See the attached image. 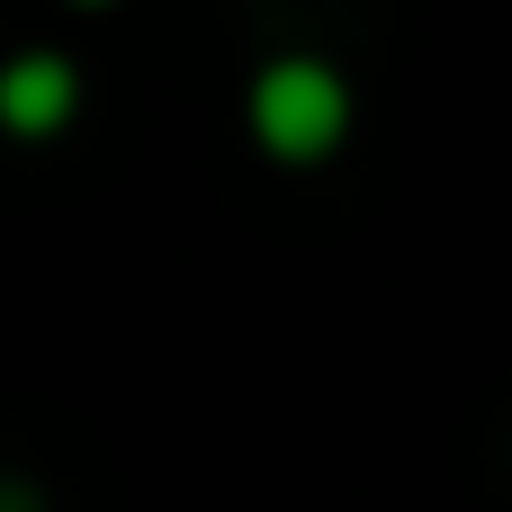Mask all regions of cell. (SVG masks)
<instances>
[{"label":"cell","mask_w":512,"mask_h":512,"mask_svg":"<svg viewBox=\"0 0 512 512\" xmlns=\"http://www.w3.org/2000/svg\"><path fill=\"white\" fill-rule=\"evenodd\" d=\"M81 9H108V0H81Z\"/></svg>","instance_id":"4"},{"label":"cell","mask_w":512,"mask_h":512,"mask_svg":"<svg viewBox=\"0 0 512 512\" xmlns=\"http://www.w3.org/2000/svg\"><path fill=\"white\" fill-rule=\"evenodd\" d=\"M243 117H252V144H261L270 162L315 171V162H333V153L351 144L360 99H351L342 63H324V54H270V63L252 72V90H243Z\"/></svg>","instance_id":"1"},{"label":"cell","mask_w":512,"mask_h":512,"mask_svg":"<svg viewBox=\"0 0 512 512\" xmlns=\"http://www.w3.org/2000/svg\"><path fill=\"white\" fill-rule=\"evenodd\" d=\"M0 512H45V495H36L27 477H0Z\"/></svg>","instance_id":"3"},{"label":"cell","mask_w":512,"mask_h":512,"mask_svg":"<svg viewBox=\"0 0 512 512\" xmlns=\"http://www.w3.org/2000/svg\"><path fill=\"white\" fill-rule=\"evenodd\" d=\"M72 117H81V72H72V54L18 45V54L0 63V135L45 144V135H63Z\"/></svg>","instance_id":"2"}]
</instances>
